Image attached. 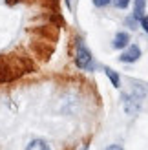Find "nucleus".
<instances>
[{
    "label": "nucleus",
    "instance_id": "1",
    "mask_svg": "<svg viewBox=\"0 0 148 150\" xmlns=\"http://www.w3.org/2000/svg\"><path fill=\"white\" fill-rule=\"evenodd\" d=\"M75 64H77V68L80 70H93L95 68V64H93V57L90 53V50L86 48V44L77 39V44H75Z\"/></svg>",
    "mask_w": 148,
    "mask_h": 150
},
{
    "label": "nucleus",
    "instance_id": "2",
    "mask_svg": "<svg viewBox=\"0 0 148 150\" xmlns=\"http://www.w3.org/2000/svg\"><path fill=\"white\" fill-rule=\"evenodd\" d=\"M141 99L143 97H139L134 92L123 95V108H124V112H126L130 117H134V115L139 114V110H141Z\"/></svg>",
    "mask_w": 148,
    "mask_h": 150
},
{
    "label": "nucleus",
    "instance_id": "3",
    "mask_svg": "<svg viewBox=\"0 0 148 150\" xmlns=\"http://www.w3.org/2000/svg\"><path fill=\"white\" fill-rule=\"evenodd\" d=\"M139 57H141V50H139V46H137V44H128L126 50L121 53L119 61L126 62V64H132V62H135Z\"/></svg>",
    "mask_w": 148,
    "mask_h": 150
},
{
    "label": "nucleus",
    "instance_id": "4",
    "mask_svg": "<svg viewBox=\"0 0 148 150\" xmlns=\"http://www.w3.org/2000/svg\"><path fill=\"white\" fill-rule=\"evenodd\" d=\"M128 42H130V35L126 31H119L115 37H113V42H112V46L115 50H124L128 46Z\"/></svg>",
    "mask_w": 148,
    "mask_h": 150
},
{
    "label": "nucleus",
    "instance_id": "5",
    "mask_svg": "<svg viewBox=\"0 0 148 150\" xmlns=\"http://www.w3.org/2000/svg\"><path fill=\"white\" fill-rule=\"evenodd\" d=\"M144 7H146V0H134V18L141 20L144 17Z\"/></svg>",
    "mask_w": 148,
    "mask_h": 150
},
{
    "label": "nucleus",
    "instance_id": "6",
    "mask_svg": "<svg viewBox=\"0 0 148 150\" xmlns=\"http://www.w3.org/2000/svg\"><path fill=\"white\" fill-rule=\"evenodd\" d=\"M26 150H51V148L44 139H33L31 143L26 146Z\"/></svg>",
    "mask_w": 148,
    "mask_h": 150
},
{
    "label": "nucleus",
    "instance_id": "7",
    "mask_svg": "<svg viewBox=\"0 0 148 150\" xmlns=\"http://www.w3.org/2000/svg\"><path fill=\"white\" fill-rule=\"evenodd\" d=\"M104 71H106V75H108V79L112 81V84H113L115 88H119L121 81H119V75H117V71H113L112 68H104Z\"/></svg>",
    "mask_w": 148,
    "mask_h": 150
},
{
    "label": "nucleus",
    "instance_id": "8",
    "mask_svg": "<svg viewBox=\"0 0 148 150\" xmlns=\"http://www.w3.org/2000/svg\"><path fill=\"white\" fill-rule=\"evenodd\" d=\"M112 4L117 7V9H126L130 6V0H112Z\"/></svg>",
    "mask_w": 148,
    "mask_h": 150
},
{
    "label": "nucleus",
    "instance_id": "9",
    "mask_svg": "<svg viewBox=\"0 0 148 150\" xmlns=\"http://www.w3.org/2000/svg\"><path fill=\"white\" fill-rule=\"evenodd\" d=\"M112 4V0H93V6L95 7H106Z\"/></svg>",
    "mask_w": 148,
    "mask_h": 150
},
{
    "label": "nucleus",
    "instance_id": "10",
    "mask_svg": "<svg viewBox=\"0 0 148 150\" xmlns=\"http://www.w3.org/2000/svg\"><path fill=\"white\" fill-rule=\"evenodd\" d=\"M139 22H141V28L144 29V33L148 35V15H144V17H143L141 20H139Z\"/></svg>",
    "mask_w": 148,
    "mask_h": 150
},
{
    "label": "nucleus",
    "instance_id": "11",
    "mask_svg": "<svg viewBox=\"0 0 148 150\" xmlns=\"http://www.w3.org/2000/svg\"><path fill=\"white\" fill-rule=\"evenodd\" d=\"M126 26H130V29H135V18L134 17L126 18Z\"/></svg>",
    "mask_w": 148,
    "mask_h": 150
},
{
    "label": "nucleus",
    "instance_id": "12",
    "mask_svg": "<svg viewBox=\"0 0 148 150\" xmlns=\"http://www.w3.org/2000/svg\"><path fill=\"white\" fill-rule=\"evenodd\" d=\"M106 150H123V148H121L119 145H110V146H108Z\"/></svg>",
    "mask_w": 148,
    "mask_h": 150
},
{
    "label": "nucleus",
    "instance_id": "13",
    "mask_svg": "<svg viewBox=\"0 0 148 150\" xmlns=\"http://www.w3.org/2000/svg\"><path fill=\"white\" fill-rule=\"evenodd\" d=\"M7 2H9V4H15V2H18V0H7Z\"/></svg>",
    "mask_w": 148,
    "mask_h": 150
}]
</instances>
